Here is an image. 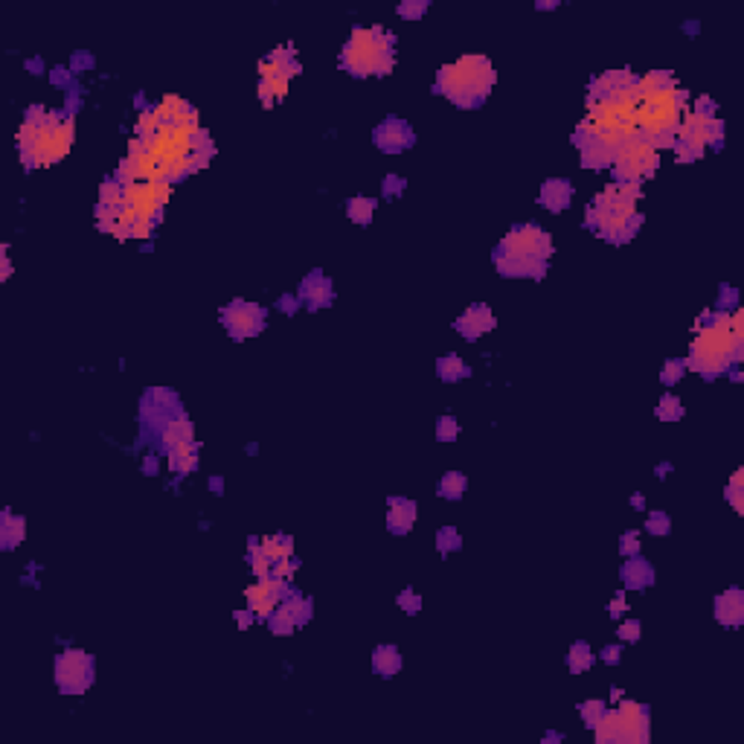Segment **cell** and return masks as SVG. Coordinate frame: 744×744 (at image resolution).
<instances>
[{
    "mask_svg": "<svg viewBox=\"0 0 744 744\" xmlns=\"http://www.w3.org/2000/svg\"><path fill=\"white\" fill-rule=\"evenodd\" d=\"M498 79L491 61L483 55H465L456 65H445L437 73V93L451 99L456 108H480Z\"/></svg>",
    "mask_w": 744,
    "mask_h": 744,
    "instance_id": "6da1fadb",
    "label": "cell"
},
{
    "mask_svg": "<svg viewBox=\"0 0 744 744\" xmlns=\"http://www.w3.org/2000/svg\"><path fill=\"white\" fill-rule=\"evenodd\" d=\"M340 65L352 76H387L395 65V35L381 26H355L346 47L340 50Z\"/></svg>",
    "mask_w": 744,
    "mask_h": 744,
    "instance_id": "7a4b0ae2",
    "label": "cell"
},
{
    "mask_svg": "<svg viewBox=\"0 0 744 744\" xmlns=\"http://www.w3.org/2000/svg\"><path fill=\"white\" fill-rule=\"evenodd\" d=\"M97 677V663L87 651L82 648H67L55 657V684L65 695H82L93 686Z\"/></svg>",
    "mask_w": 744,
    "mask_h": 744,
    "instance_id": "3957f363",
    "label": "cell"
},
{
    "mask_svg": "<svg viewBox=\"0 0 744 744\" xmlns=\"http://www.w3.org/2000/svg\"><path fill=\"white\" fill-rule=\"evenodd\" d=\"M498 253H503V256H532V259H547V262H549V256H552V239H549V233H547L544 227H538V224H515V227L503 236Z\"/></svg>",
    "mask_w": 744,
    "mask_h": 744,
    "instance_id": "277c9868",
    "label": "cell"
},
{
    "mask_svg": "<svg viewBox=\"0 0 744 744\" xmlns=\"http://www.w3.org/2000/svg\"><path fill=\"white\" fill-rule=\"evenodd\" d=\"M265 320H268V312L256 302H247V300H233L230 305L221 308V326L236 337V340H247V337H256L262 329H265Z\"/></svg>",
    "mask_w": 744,
    "mask_h": 744,
    "instance_id": "5b68a950",
    "label": "cell"
},
{
    "mask_svg": "<svg viewBox=\"0 0 744 744\" xmlns=\"http://www.w3.org/2000/svg\"><path fill=\"white\" fill-rule=\"evenodd\" d=\"M372 140H376V146H378L384 154H401V151H407V148L416 143V134H413V128L407 126L405 119L387 116L381 126L372 131Z\"/></svg>",
    "mask_w": 744,
    "mask_h": 744,
    "instance_id": "8992f818",
    "label": "cell"
},
{
    "mask_svg": "<svg viewBox=\"0 0 744 744\" xmlns=\"http://www.w3.org/2000/svg\"><path fill=\"white\" fill-rule=\"evenodd\" d=\"M619 716V741H637L648 738V709L637 701H623L616 709Z\"/></svg>",
    "mask_w": 744,
    "mask_h": 744,
    "instance_id": "52a82bcc",
    "label": "cell"
},
{
    "mask_svg": "<svg viewBox=\"0 0 744 744\" xmlns=\"http://www.w3.org/2000/svg\"><path fill=\"white\" fill-rule=\"evenodd\" d=\"M297 297H300V302H302L305 308H312V312L332 305V300H334L332 279H329L323 270H312V273H308V276L302 279V285H300Z\"/></svg>",
    "mask_w": 744,
    "mask_h": 744,
    "instance_id": "ba28073f",
    "label": "cell"
},
{
    "mask_svg": "<svg viewBox=\"0 0 744 744\" xmlns=\"http://www.w3.org/2000/svg\"><path fill=\"white\" fill-rule=\"evenodd\" d=\"M494 312L488 305H483V302H477V305H471V308H465V314H459L456 317V332L465 337V340H480L486 332H491L494 329Z\"/></svg>",
    "mask_w": 744,
    "mask_h": 744,
    "instance_id": "9c48e42d",
    "label": "cell"
},
{
    "mask_svg": "<svg viewBox=\"0 0 744 744\" xmlns=\"http://www.w3.org/2000/svg\"><path fill=\"white\" fill-rule=\"evenodd\" d=\"M494 268H498L503 276H526V279H544L549 270L547 259H532V256H503L494 253Z\"/></svg>",
    "mask_w": 744,
    "mask_h": 744,
    "instance_id": "30bf717a",
    "label": "cell"
},
{
    "mask_svg": "<svg viewBox=\"0 0 744 744\" xmlns=\"http://www.w3.org/2000/svg\"><path fill=\"white\" fill-rule=\"evenodd\" d=\"M416 503L410 498H390L387 500V530L393 535H407L416 523Z\"/></svg>",
    "mask_w": 744,
    "mask_h": 744,
    "instance_id": "8fae6325",
    "label": "cell"
},
{
    "mask_svg": "<svg viewBox=\"0 0 744 744\" xmlns=\"http://www.w3.org/2000/svg\"><path fill=\"white\" fill-rule=\"evenodd\" d=\"M716 619L724 628H738L744 623V593L738 587H727L721 596H716Z\"/></svg>",
    "mask_w": 744,
    "mask_h": 744,
    "instance_id": "7c38bea8",
    "label": "cell"
},
{
    "mask_svg": "<svg viewBox=\"0 0 744 744\" xmlns=\"http://www.w3.org/2000/svg\"><path fill=\"white\" fill-rule=\"evenodd\" d=\"M541 207H547L549 212H564L573 201V183L567 177H549L544 180L541 192H538Z\"/></svg>",
    "mask_w": 744,
    "mask_h": 744,
    "instance_id": "4fadbf2b",
    "label": "cell"
},
{
    "mask_svg": "<svg viewBox=\"0 0 744 744\" xmlns=\"http://www.w3.org/2000/svg\"><path fill=\"white\" fill-rule=\"evenodd\" d=\"M619 579H623L625 591H645V587L655 584V567H651L645 558L631 555V558H625L623 570H619Z\"/></svg>",
    "mask_w": 744,
    "mask_h": 744,
    "instance_id": "5bb4252c",
    "label": "cell"
},
{
    "mask_svg": "<svg viewBox=\"0 0 744 744\" xmlns=\"http://www.w3.org/2000/svg\"><path fill=\"white\" fill-rule=\"evenodd\" d=\"M23 538H26V520L12 509H4V515H0V549L9 552L18 544H23Z\"/></svg>",
    "mask_w": 744,
    "mask_h": 744,
    "instance_id": "9a60e30c",
    "label": "cell"
},
{
    "mask_svg": "<svg viewBox=\"0 0 744 744\" xmlns=\"http://www.w3.org/2000/svg\"><path fill=\"white\" fill-rule=\"evenodd\" d=\"M372 669H376L381 677H393L401 672V651L398 645H378L372 651Z\"/></svg>",
    "mask_w": 744,
    "mask_h": 744,
    "instance_id": "2e32d148",
    "label": "cell"
},
{
    "mask_svg": "<svg viewBox=\"0 0 744 744\" xmlns=\"http://www.w3.org/2000/svg\"><path fill=\"white\" fill-rule=\"evenodd\" d=\"M611 163H613V148L605 146L599 137L581 148V166H587V169H605V166H611Z\"/></svg>",
    "mask_w": 744,
    "mask_h": 744,
    "instance_id": "e0dca14e",
    "label": "cell"
},
{
    "mask_svg": "<svg viewBox=\"0 0 744 744\" xmlns=\"http://www.w3.org/2000/svg\"><path fill=\"white\" fill-rule=\"evenodd\" d=\"M437 376H439L442 381L454 384V381L469 378L471 369H469V363H465L462 358H456V355H442V358L437 361Z\"/></svg>",
    "mask_w": 744,
    "mask_h": 744,
    "instance_id": "ac0fdd59",
    "label": "cell"
},
{
    "mask_svg": "<svg viewBox=\"0 0 744 744\" xmlns=\"http://www.w3.org/2000/svg\"><path fill=\"white\" fill-rule=\"evenodd\" d=\"M376 209H378V201H376V198H366V195H355V198L346 201V215H349V221H355V224H361V227L372 221Z\"/></svg>",
    "mask_w": 744,
    "mask_h": 744,
    "instance_id": "d6986e66",
    "label": "cell"
},
{
    "mask_svg": "<svg viewBox=\"0 0 744 744\" xmlns=\"http://www.w3.org/2000/svg\"><path fill=\"white\" fill-rule=\"evenodd\" d=\"M596 663V655L591 651V645H587L584 640H576L573 645H570V651H567V669L573 672V674H581V672H587Z\"/></svg>",
    "mask_w": 744,
    "mask_h": 744,
    "instance_id": "ffe728a7",
    "label": "cell"
},
{
    "mask_svg": "<svg viewBox=\"0 0 744 744\" xmlns=\"http://www.w3.org/2000/svg\"><path fill=\"white\" fill-rule=\"evenodd\" d=\"M465 488H469V477L459 474V471H448V474H442L439 483H437V494H439L442 500H459L462 494H465Z\"/></svg>",
    "mask_w": 744,
    "mask_h": 744,
    "instance_id": "44dd1931",
    "label": "cell"
},
{
    "mask_svg": "<svg viewBox=\"0 0 744 744\" xmlns=\"http://www.w3.org/2000/svg\"><path fill=\"white\" fill-rule=\"evenodd\" d=\"M283 608L294 616V623H297V628H302L308 619H312V613H314V605H312V599L308 596H302V593H297V591H291L285 599H283Z\"/></svg>",
    "mask_w": 744,
    "mask_h": 744,
    "instance_id": "7402d4cb",
    "label": "cell"
},
{
    "mask_svg": "<svg viewBox=\"0 0 744 744\" xmlns=\"http://www.w3.org/2000/svg\"><path fill=\"white\" fill-rule=\"evenodd\" d=\"M265 623H268L270 634H276V637H288V634H294V628H297L294 616H291V613H288L283 605H279V608H276V611H273V613L265 619Z\"/></svg>",
    "mask_w": 744,
    "mask_h": 744,
    "instance_id": "603a6c76",
    "label": "cell"
},
{
    "mask_svg": "<svg viewBox=\"0 0 744 744\" xmlns=\"http://www.w3.org/2000/svg\"><path fill=\"white\" fill-rule=\"evenodd\" d=\"M655 413H657V419H663V422H677V419H684L686 407H684V401H680L677 395H663Z\"/></svg>",
    "mask_w": 744,
    "mask_h": 744,
    "instance_id": "cb8c5ba5",
    "label": "cell"
},
{
    "mask_svg": "<svg viewBox=\"0 0 744 744\" xmlns=\"http://www.w3.org/2000/svg\"><path fill=\"white\" fill-rule=\"evenodd\" d=\"M459 547H462V535H459L456 526H442V530L437 532V552L439 555H451Z\"/></svg>",
    "mask_w": 744,
    "mask_h": 744,
    "instance_id": "d4e9b609",
    "label": "cell"
},
{
    "mask_svg": "<svg viewBox=\"0 0 744 744\" xmlns=\"http://www.w3.org/2000/svg\"><path fill=\"white\" fill-rule=\"evenodd\" d=\"M686 361L684 358H669L666 363H663V369H660V381L666 384V387H674L680 378L686 376Z\"/></svg>",
    "mask_w": 744,
    "mask_h": 744,
    "instance_id": "484cf974",
    "label": "cell"
},
{
    "mask_svg": "<svg viewBox=\"0 0 744 744\" xmlns=\"http://www.w3.org/2000/svg\"><path fill=\"white\" fill-rule=\"evenodd\" d=\"M669 530H672V520H669V515H666V512L655 509V512H651V515L645 518V532H651L655 538H666V535H669Z\"/></svg>",
    "mask_w": 744,
    "mask_h": 744,
    "instance_id": "4316f807",
    "label": "cell"
},
{
    "mask_svg": "<svg viewBox=\"0 0 744 744\" xmlns=\"http://www.w3.org/2000/svg\"><path fill=\"white\" fill-rule=\"evenodd\" d=\"M744 471L738 469L735 474H733V480H730V486H727V500L733 503V509L738 512V515H744Z\"/></svg>",
    "mask_w": 744,
    "mask_h": 744,
    "instance_id": "83f0119b",
    "label": "cell"
},
{
    "mask_svg": "<svg viewBox=\"0 0 744 744\" xmlns=\"http://www.w3.org/2000/svg\"><path fill=\"white\" fill-rule=\"evenodd\" d=\"M579 716H581V721L587 724L593 730V724L605 716V701H599V698H593V701H584V704H579Z\"/></svg>",
    "mask_w": 744,
    "mask_h": 744,
    "instance_id": "f1b7e54d",
    "label": "cell"
},
{
    "mask_svg": "<svg viewBox=\"0 0 744 744\" xmlns=\"http://www.w3.org/2000/svg\"><path fill=\"white\" fill-rule=\"evenodd\" d=\"M430 9V0H405V4H398V18L405 21H419L425 12Z\"/></svg>",
    "mask_w": 744,
    "mask_h": 744,
    "instance_id": "f546056e",
    "label": "cell"
},
{
    "mask_svg": "<svg viewBox=\"0 0 744 744\" xmlns=\"http://www.w3.org/2000/svg\"><path fill=\"white\" fill-rule=\"evenodd\" d=\"M459 437V425L454 416H439L437 419V439L439 442H454Z\"/></svg>",
    "mask_w": 744,
    "mask_h": 744,
    "instance_id": "4dcf8cb0",
    "label": "cell"
},
{
    "mask_svg": "<svg viewBox=\"0 0 744 744\" xmlns=\"http://www.w3.org/2000/svg\"><path fill=\"white\" fill-rule=\"evenodd\" d=\"M395 602H398V608H401V611H405V613H410V616L422 611V596L413 591V587H405V591L398 593V599H395Z\"/></svg>",
    "mask_w": 744,
    "mask_h": 744,
    "instance_id": "1f68e13d",
    "label": "cell"
},
{
    "mask_svg": "<svg viewBox=\"0 0 744 744\" xmlns=\"http://www.w3.org/2000/svg\"><path fill=\"white\" fill-rule=\"evenodd\" d=\"M616 634H619V640H623V642H637L640 634H642L640 619H623V623H619V628H616Z\"/></svg>",
    "mask_w": 744,
    "mask_h": 744,
    "instance_id": "d6a6232c",
    "label": "cell"
},
{
    "mask_svg": "<svg viewBox=\"0 0 744 744\" xmlns=\"http://www.w3.org/2000/svg\"><path fill=\"white\" fill-rule=\"evenodd\" d=\"M619 555L623 558H631V555H640V532L628 530L623 538H619Z\"/></svg>",
    "mask_w": 744,
    "mask_h": 744,
    "instance_id": "836d02e7",
    "label": "cell"
},
{
    "mask_svg": "<svg viewBox=\"0 0 744 744\" xmlns=\"http://www.w3.org/2000/svg\"><path fill=\"white\" fill-rule=\"evenodd\" d=\"M733 308H738V291L730 288V285H721V291H718V312H733Z\"/></svg>",
    "mask_w": 744,
    "mask_h": 744,
    "instance_id": "e575fe53",
    "label": "cell"
},
{
    "mask_svg": "<svg viewBox=\"0 0 744 744\" xmlns=\"http://www.w3.org/2000/svg\"><path fill=\"white\" fill-rule=\"evenodd\" d=\"M405 186H407V180L401 175H387L384 177V195L387 198H398L401 192H405Z\"/></svg>",
    "mask_w": 744,
    "mask_h": 744,
    "instance_id": "d590c367",
    "label": "cell"
},
{
    "mask_svg": "<svg viewBox=\"0 0 744 744\" xmlns=\"http://www.w3.org/2000/svg\"><path fill=\"white\" fill-rule=\"evenodd\" d=\"M695 116H701V119L718 116V105L712 102L709 97H698V99H695Z\"/></svg>",
    "mask_w": 744,
    "mask_h": 744,
    "instance_id": "8d00e7d4",
    "label": "cell"
},
{
    "mask_svg": "<svg viewBox=\"0 0 744 744\" xmlns=\"http://www.w3.org/2000/svg\"><path fill=\"white\" fill-rule=\"evenodd\" d=\"M276 308H279V312H283V314H288V317H291V314H297L300 308H302V302H300V297H297V294H283V297L276 300Z\"/></svg>",
    "mask_w": 744,
    "mask_h": 744,
    "instance_id": "74e56055",
    "label": "cell"
},
{
    "mask_svg": "<svg viewBox=\"0 0 744 744\" xmlns=\"http://www.w3.org/2000/svg\"><path fill=\"white\" fill-rule=\"evenodd\" d=\"M599 660L602 663H608V666H619V660H623V645H605L602 651H599Z\"/></svg>",
    "mask_w": 744,
    "mask_h": 744,
    "instance_id": "f35d334b",
    "label": "cell"
},
{
    "mask_svg": "<svg viewBox=\"0 0 744 744\" xmlns=\"http://www.w3.org/2000/svg\"><path fill=\"white\" fill-rule=\"evenodd\" d=\"M233 619H236V623H239V628H241V631H247V628H251L253 623H259V616H256V613H253L251 608H241V611H233Z\"/></svg>",
    "mask_w": 744,
    "mask_h": 744,
    "instance_id": "ab89813d",
    "label": "cell"
},
{
    "mask_svg": "<svg viewBox=\"0 0 744 744\" xmlns=\"http://www.w3.org/2000/svg\"><path fill=\"white\" fill-rule=\"evenodd\" d=\"M628 613V602H625V591H619L611 602V619H623Z\"/></svg>",
    "mask_w": 744,
    "mask_h": 744,
    "instance_id": "60d3db41",
    "label": "cell"
},
{
    "mask_svg": "<svg viewBox=\"0 0 744 744\" xmlns=\"http://www.w3.org/2000/svg\"><path fill=\"white\" fill-rule=\"evenodd\" d=\"M158 465H160V459H158V456H146V459H143V474H146V477H154V474L160 471Z\"/></svg>",
    "mask_w": 744,
    "mask_h": 744,
    "instance_id": "b9f144b4",
    "label": "cell"
},
{
    "mask_svg": "<svg viewBox=\"0 0 744 744\" xmlns=\"http://www.w3.org/2000/svg\"><path fill=\"white\" fill-rule=\"evenodd\" d=\"M9 276H12V262H9V256H0V279L6 283Z\"/></svg>",
    "mask_w": 744,
    "mask_h": 744,
    "instance_id": "7bdbcfd3",
    "label": "cell"
},
{
    "mask_svg": "<svg viewBox=\"0 0 744 744\" xmlns=\"http://www.w3.org/2000/svg\"><path fill=\"white\" fill-rule=\"evenodd\" d=\"M207 486H209L212 494H221V491H224V477H209Z\"/></svg>",
    "mask_w": 744,
    "mask_h": 744,
    "instance_id": "ee69618b",
    "label": "cell"
},
{
    "mask_svg": "<svg viewBox=\"0 0 744 744\" xmlns=\"http://www.w3.org/2000/svg\"><path fill=\"white\" fill-rule=\"evenodd\" d=\"M631 506H634V509H640V512L645 509V500H642V494H634V498H631Z\"/></svg>",
    "mask_w": 744,
    "mask_h": 744,
    "instance_id": "f6af8a7d",
    "label": "cell"
},
{
    "mask_svg": "<svg viewBox=\"0 0 744 744\" xmlns=\"http://www.w3.org/2000/svg\"><path fill=\"white\" fill-rule=\"evenodd\" d=\"M669 471H672V465H669V462H660V469H657V477H666Z\"/></svg>",
    "mask_w": 744,
    "mask_h": 744,
    "instance_id": "bcb514c9",
    "label": "cell"
},
{
    "mask_svg": "<svg viewBox=\"0 0 744 744\" xmlns=\"http://www.w3.org/2000/svg\"><path fill=\"white\" fill-rule=\"evenodd\" d=\"M558 4H535V9H555Z\"/></svg>",
    "mask_w": 744,
    "mask_h": 744,
    "instance_id": "7dc6e473",
    "label": "cell"
}]
</instances>
